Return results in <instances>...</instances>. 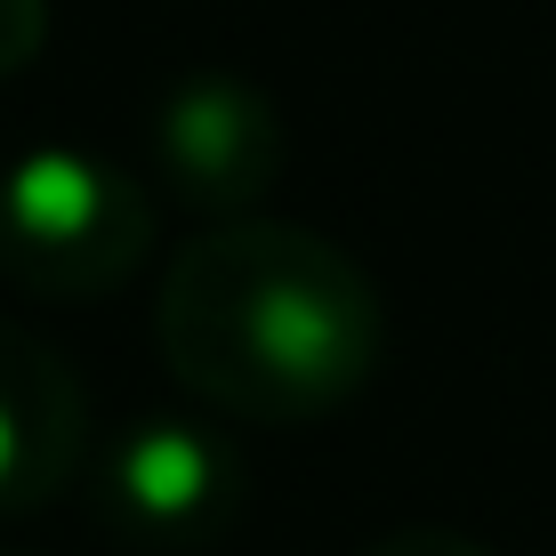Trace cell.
Masks as SVG:
<instances>
[{"label":"cell","mask_w":556,"mask_h":556,"mask_svg":"<svg viewBox=\"0 0 556 556\" xmlns=\"http://www.w3.org/2000/svg\"><path fill=\"white\" fill-rule=\"evenodd\" d=\"M153 339L194 404L251 428H299L371 388L388 355V306L331 235L226 218L169 258Z\"/></svg>","instance_id":"obj_1"},{"label":"cell","mask_w":556,"mask_h":556,"mask_svg":"<svg viewBox=\"0 0 556 556\" xmlns=\"http://www.w3.org/2000/svg\"><path fill=\"white\" fill-rule=\"evenodd\" d=\"M153 251V194L122 162L41 146L0 169V275L41 306L122 291Z\"/></svg>","instance_id":"obj_2"},{"label":"cell","mask_w":556,"mask_h":556,"mask_svg":"<svg viewBox=\"0 0 556 556\" xmlns=\"http://www.w3.org/2000/svg\"><path fill=\"white\" fill-rule=\"evenodd\" d=\"M242 468L210 428L138 419L98 459V516L138 548H202L235 525Z\"/></svg>","instance_id":"obj_3"},{"label":"cell","mask_w":556,"mask_h":556,"mask_svg":"<svg viewBox=\"0 0 556 556\" xmlns=\"http://www.w3.org/2000/svg\"><path fill=\"white\" fill-rule=\"evenodd\" d=\"M153 162L202 218H251V202L282 178V113L235 73H194L153 113Z\"/></svg>","instance_id":"obj_4"},{"label":"cell","mask_w":556,"mask_h":556,"mask_svg":"<svg viewBox=\"0 0 556 556\" xmlns=\"http://www.w3.org/2000/svg\"><path fill=\"white\" fill-rule=\"evenodd\" d=\"M89 395L81 371L25 323H0V516H33L81 476Z\"/></svg>","instance_id":"obj_5"},{"label":"cell","mask_w":556,"mask_h":556,"mask_svg":"<svg viewBox=\"0 0 556 556\" xmlns=\"http://www.w3.org/2000/svg\"><path fill=\"white\" fill-rule=\"evenodd\" d=\"M49 41V0H0V73H25Z\"/></svg>","instance_id":"obj_6"},{"label":"cell","mask_w":556,"mask_h":556,"mask_svg":"<svg viewBox=\"0 0 556 556\" xmlns=\"http://www.w3.org/2000/svg\"><path fill=\"white\" fill-rule=\"evenodd\" d=\"M355 556H492V548L468 541V532H444V525H412V532H388V541H371Z\"/></svg>","instance_id":"obj_7"},{"label":"cell","mask_w":556,"mask_h":556,"mask_svg":"<svg viewBox=\"0 0 556 556\" xmlns=\"http://www.w3.org/2000/svg\"><path fill=\"white\" fill-rule=\"evenodd\" d=\"M0 556H16V548H0Z\"/></svg>","instance_id":"obj_8"}]
</instances>
